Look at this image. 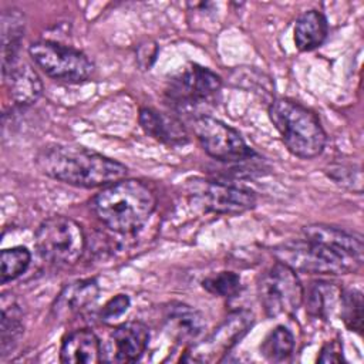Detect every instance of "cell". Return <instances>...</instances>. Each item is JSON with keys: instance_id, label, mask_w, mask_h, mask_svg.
I'll use <instances>...</instances> for the list:
<instances>
[{"instance_id": "cell-10", "label": "cell", "mask_w": 364, "mask_h": 364, "mask_svg": "<svg viewBox=\"0 0 364 364\" xmlns=\"http://www.w3.org/2000/svg\"><path fill=\"white\" fill-rule=\"evenodd\" d=\"M185 191L195 206L216 215H239L256 206L253 191L225 182L193 178L186 181Z\"/></svg>"}, {"instance_id": "cell-21", "label": "cell", "mask_w": 364, "mask_h": 364, "mask_svg": "<svg viewBox=\"0 0 364 364\" xmlns=\"http://www.w3.org/2000/svg\"><path fill=\"white\" fill-rule=\"evenodd\" d=\"M26 17L18 9H6L1 13V67L18 60V50L24 37Z\"/></svg>"}, {"instance_id": "cell-13", "label": "cell", "mask_w": 364, "mask_h": 364, "mask_svg": "<svg viewBox=\"0 0 364 364\" xmlns=\"http://www.w3.org/2000/svg\"><path fill=\"white\" fill-rule=\"evenodd\" d=\"M3 84L13 104L28 107L43 94V82L37 71L24 61H14L1 67Z\"/></svg>"}, {"instance_id": "cell-18", "label": "cell", "mask_w": 364, "mask_h": 364, "mask_svg": "<svg viewBox=\"0 0 364 364\" xmlns=\"http://www.w3.org/2000/svg\"><path fill=\"white\" fill-rule=\"evenodd\" d=\"M303 236L307 239H313L326 245H330L341 252H346L351 256L363 259L364 246L361 236L347 232L341 228L324 225V223H313L307 225L301 229Z\"/></svg>"}, {"instance_id": "cell-16", "label": "cell", "mask_w": 364, "mask_h": 364, "mask_svg": "<svg viewBox=\"0 0 364 364\" xmlns=\"http://www.w3.org/2000/svg\"><path fill=\"white\" fill-rule=\"evenodd\" d=\"M253 323V314L247 310H237L226 317V320L216 328L208 340H203L202 344L209 348L208 353L203 354L200 361L210 360V355L226 354L249 330Z\"/></svg>"}, {"instance_id": "cell-3", "label": "cell", "mask_w": 364, "mask_h": 364, "mask_svg": "<svg viewBox=\"0 0 364 364\" xmlns=\"http://www.w3.org/2000/svg\"><path fill=\"white\" fill-rule=\"evenodd\" d=\"M269 118L294 156L313 159L324 151L326 131L317 114L306 105L286 97L274 98L269 107Z\"/></svg>"}, {"instance_id": "cell-5", "label": "cell", "mask_w": 364, "mask_h": 364, "mask_svg": "<svg viewBox=\"0 0 364 364\" xmlns=\"http://www.w3.org/2000/svg\"><path fill=\"white\" fill-rule=\"evenodd\" d=\"M222 88L220 77L208 67L191 63L181 68L165 88L171 108L179 112L199 115V109L216 102Z\"/></svg>"}, {"instance_id": "cell-9", "label": "cell", "mask_w": 364, "mask_h": 364, "mask_svg": "<svg viewBox=\"0 0 364 364\" xmlns=\"http://www.w3.org/2000/svg\"><path fill=\"white\" fill-rule=\"evenodd\" d=\"M193 132L202 149L222 164H240L257 154L245 142L239 131L208 114L192 118Z\"/></svg>"}, {"instance_id": "cell-7", "label": "cell", "mask_w": 364, "mask_h": 364, "mask_svg": "<svg viewBox=\"0 0 364 364\" xmlns=\"http://www.w3.org/2000/svg\"><path fill=\"white\" fill-rule=\"evenodd\" d=\"M257 296L267 317L294 316L303 304L304 287L291 267L274 262L259 279Z\"/></svg>"}, {"instance_id": "cell-23", "label": "cell", "mask_w": 364, "mask_h": 364, "mask_svg": "<svg viewBox=\"0 0 364 364\" xmlns=\"http://www.w3.org/2000/svg\"><path fill=\"white\" fill-rule=\"evenodd\" d=\"M294 350V336L284 327H274L260 344V354L272 363H283L290 358Z\"/></svg>"}, {"instance_id": "cell-15", "label": "cell", "mask_w": 364, "mask_h": 364, "mask_svg": "<svg viewBox=\"0 0 364 364\" xmlns=\"http://www.w3.org/2000/svg\"><path fill=\"white\" fill-rule=\"evenodd\" d=\"M138 122L146 135L165 145L182 146L189 142V134L185 125L171 114L144 107L139 109Z\"/></svg>"}, {"instance_id": "cell-28", "label": "cell", "mask_w": 364, "mask_h": 364, "mask_svg": "<svg viewBox=\"0 0 364 364\" xmlns=\"http://www.w3.org/2000/svg\"><path fill=\"white\" fill-rule=\"evenodd\" d=\"M129 304H131V300L127 294H117L104 304V307L100 311V317L102 321L115 320L121 317L124 313H127Z\"/></svg>"}, {"instance_id": "cell-29", "label": "cell", "mask_w": 364, "mask_h": 364, "mask_svg": "<svg viewBox=\"0 0 364 364\" xmlns=\"http://www.w3.org/2000/svg\"><path fill=\"white\" fill-rule=\"evenodd\" d=\"M318 363H341L344 361L343 357V346L337 341H328L323 346V348L320 350V355L317 358Z\"/></svg>"}, {"instance_id": "cell-4", "label": "cell", "mask_w": 364, "mask_h": 364, "mask_svg": "<svg viewBox=\"0 0 364 364\" xmlns=\"http://www.w3.org/2000/svg\"><path fill=\"white\" fill-rule=\"evenodd\" d=\"M273 255L277 262L287 264L294 272L316 276L348 274L357 272L363 264V259L307 237L283 242L273 249Z\"/></svg>"}, {"instance_id": "cell-14", "label": "cell", "mask_w": 364, "mask_h": 364, "mask_svg": "<svg viewBox=\"0 0 364 364\" xmlns=\"http://www.w3.org/2000/svg\"><path fill=\"white\" fill-rule=\"evenodd\" d=\"M98 294L100 286L94 277L75 280L60 291L53 304V314L57 320H70L92 306Z\"/></svg>"}, {"instance_id": "cell-22", "label": "cell", "mask_w": 364, "mask_h": 364, "mask_svg": "<svg viewBox=\"0 0 364 364\" xmlns=\"http://www.w3.org/2000/svg\"><path fill=\"white\" fill-rule=\"evenodd\" d=\"M23 311L17 301L11 297H1V323H0V341H1V355H6L10 348L16 346L20 340L24 326H23Z\"/></svg>"}, {"instance_id": "cell-8", "label": "cell", "mask_w": 364, "mask_h": 364, "mask_svg": "<svg viewBox=\"0 0 364 364\" xmlns=\"http://www.w3.org/2000/svg\"><path fill=\"white\" fill-rule=\"evenodd\" d=\"M28 54L34 64L55 81L77 84L88 80L94 71L92 61L80 50L51 40L30 44Z\"/></svg>"}, {"instance_id": "cell-12", "label": "cell", "mask_w": 364, "mask_h": 364, "mask_svg": "<svg viewBox=\"0 0 364 364\" xmlns=\"http://www.w3.org/2000/svg\"><path fill=\"white\" fill-rule=\"evenodd\" d=\"M162 318L164 328L169 337L182 344H195L206 330V323L200 311L181 301L165 304Z\"/></svg>"}, {"instance_id": "cell-24", "label": "cell", "mask_w": 364, "mask_h": 364, "mask_svg": "<svg viewBox=\"0 0 364 364\" xmlns=\"http://www.w3.org/2000/svg\"><path fill=\"white\" fill-rule=\"evenodd\" d=\"M31 262V253L24 246L3 249L0 255V282L6 284L20 277Z\"/></svg>"}, {"instance_id": "cell-27", "label": "cell", "mask_w": 364, "mask_h": 364, "mask_svg": "<svg viewBox=\"0 0 364 364\" xmlns=\"http://www.w3.org/2000/svg\"><path fill=\"white\" fill-rule=\"evenodd\" d=\"M327 176L334 181V183L361 193L363 191V175L360 166L348 165V164H333L326 171Z\"/></svg>"}, {"instance_id": "cell-17", "label": "cell", "mask_w": 364, "mask_h": 364, "mask_svg": "<svg viewBox=\"0 0 364 364\" xmlns=\"http://www.w3.org/2000/svg\"><path fill=\"white\" fill-rule=\"evenodd\" d=\"M102 346L90 328L68 333L60 347V361L64 364H94L102 361Z\"/></svg>"}, {"instance_id": "cell-6", "label": "cell", "mask_w": 364, "mask_h": 364, "mask_svg": "<svg viewBox=\"0 0 364 364\" xmlns=\"http://www.w3.org/2000/svg\"><path fill=\"white\" fill-rule=\"evenodd\" d=\"M37 253L57 267L75 264L85 250V235L80 223L67 216L44 219L34 235Z\"/></svg>"}, {"instance_id": "cell-20", "label": "cell", "mask_w": 364, "mask_h": 364, "mask_svg": "<svg viewBox=\"0 0 364 364\" xmlns=\"http://www.w3.org/2000/svg\"><path fill=\"white\" fill-rule=\"evenodd\" d=\"M328 34L326 16L318 10L301 13L294 23V44L300 51H313L318 48Z\"/></svg>"}, {"instance_id": "cell-25", "label": "cell", "mask_w": 364, "mask_h": 364, "mask_svg": "<svg viewBox=\"0 0 364 364\" xmlns=\"http://www.w3.org/2000/svg\"><path fill=\"white\" fill-rule=\"evenodd\" d=\"M340 316L351 331L363 330V294L357 289H344L340 297Z\"/></svg>"}, {"instance_id": "cell-2", "label": "cell", "mask_w": 364, "mask_h": 364, "mask_svg": "<svg viewBox=\"0 0 364 364\" xmlns=\"http://www.w3.org/2000/svg\"><path fill=\"white\" fill-rule=\"evenodd\" d=\"M156 208L154 191L138 179H121L102 188L91 200V209L109 230L129 235L139 230Z\"/></svg>"}, {"instance_id": "cell-11", "label": "cell", "mask_w": 364, "mask_h": 364, "mask_svg": "<svg viewBox=\"0 0 364 364\" xmlns=\"http://www.w3.org/2000/svg\"><path fill=\"white\" fill-rule=\"evenodd\" d=\"M149 343V328L145 323L131 320L119 324L102 347V361L132 363L142 357Z\"/></svg>"}, {"instance_id": "cell-1", "label": "cell", "mask_w": 364, "mask_h": 364, "mask_svg": "<svg viewBox=\"0 0 364 364\" xmlns=\"http://www.w3.org/2000/svg\"><path fill=\"white\" fill-rule=\"evenodd\" d=\"M36 162L44 175L80 188L107 186L124 179L128 173L124 164L71 144L44 146Z\"/></svg>"}, {"instance_id": "cell-19", "label": "cell", "mask_w": 364, "mask_h": 364, "mask_svg": "<svg viewBox=\"0 0 364 364\" xmlns=\"http://www.w3.org/2000/svg\"><path fill=\"white\" fill-rule=\"evenodd\" d=\"M343 289L336 283L326 280H314L304 290L303 301L306 303V311L314 318L328 320L333 311L340 307V297Z\"/></svg>"}, {"instance_id": "cell-26", "label": "cell", "mask_w": 364, "mask_h": 364, "mask_svg": "<svg viewBox=\"0 0 364 364\" xmlns=\"http://www.w3.org/2000/svg\"><path fill=\"white\" fill-rule=\"evenodd\" d=\"M202 287L213 296L230 299L240 293L242 282H240V276L237 273L223 270V272H219V273L205 277L202 280Z\"/></svg>"}]
</instances>
